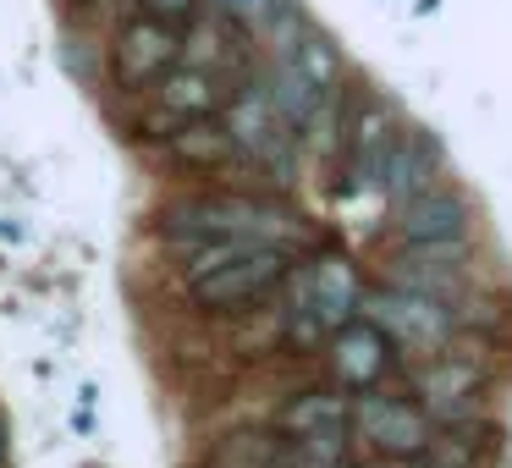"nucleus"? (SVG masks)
Masks as SVG:
<instances>
[{
    "mask_svg": "<svg viewBox=\"0 0 512 468\" xmlns=\"http://www.w3.org/2000/svg\"><path fill=\"white\" fill-rule=\"evenodd\" d=\"M160 237H166L177 254L215 237H248V243H270V248H309V226L292 210L265 199H248V193H204V199H177L160 210Z\"/></svg>",
    "mask_w": 512,
    "mask_h": 468,
    "instance_id": "obj_1",
    "label": "nucleus"
},
{
    "mask_svg": "<svg viewBox=\"0 0 512 468\" xmlns=\"http://www.w3.org/2000/svg\"><path fill=\"white\" fill-rule=\"evenodd\" d=\"M358 292H364L358 270L336 254L298 270L287 265V276H281V325L298 347H320L325 331H336L358 314Z\"/></svg>",
    "mask_w": 512,
    "mask_h": 468,
    "instance_id": "obj_2",
    "label": "nucleus"
},
{
    "mask_svg": "<svg viewBox=\"0 0 512 468\" xmlns=\"http://www.w3.org/2000/svg\"><path fill=\"white\" fill-rule=\"evenodd\" d=\"M358 309H364V320L375 325L386 342H402L408 353H424V358L452 347V336H457L452 303L408 292V287H397V281H380V287L358 292Z\"/></svg>",
    "mask_w": 512,
    "mask_h": 468,
    "instance_id": "obj_3",
    "label": "nucleus"
},
{
    "mask_svg": "<svg viewBox=\"0 0 512 468\" xmlns=\"http://www.w3.org/2000/svg\"><path fill=\"white\" fill-rule=\"evenodd\" d=\"M287 265H292L287 248L248 243L243 254H232V259H221L215 270L193 276L188 281V298L199 303V309H210V314H248L254 303H265L270 292L281 287Z\"/></svg>",
    "mask_w": 512,
    "mask_h": 468,
    "instance_id": "obj_4",
    "label": "nucleus"
},
{
    "mask_svg": "<svg viewBox=\"0 0 512 468\" xmlns=\"http://www.w3.org/2000/svg\"><path fill=\"white\" fill-rule=\"evenodd\" d=\"M402 133L397 105L386 94H364V100H347L342 116V144H336V160H342V193L358 199V193H380V166L391 155V138Z\"/></svg>",
    "mask_w": 512,
    "mask_h": 468,
    "instance_id": "obj_5",
    "label": "nucleus"
},
{
    "mask_svg": "<svg viewBox=\"0 0 512 468\" xmlns=\"http://www.w3.org/2000/svg\"><path fill=\"white\" fill-rule=\"evenodd\" d=\"M347 419H353L358 441H369L386 457H402V463H408V457L430 452V419H424V408H413L408 397H391V391L364 386L353 402H347Z\"/></svg>",
    "mask_w": 512,
    "mask_h": 468,
    "instance_id": "obj_6",
    "label": "nucleus"
},
{
    "mask_svg": "<svg viewBox=\"0 0 512 468\" xmlns=\"http://www.w3.org/2000/svg\"><path fill=\"white\" fill-rule=\"evenodd\" d=\"M221 127H226V138H232L237 155L292 171V144H298V138H292L287 122H281V111L270 105V94H265V83H259V78L237 83V100L226 105V122Z\"/></svg>",
    "mask_w": 512,
    "mask_h": 468,
    "instance_id": "obj_7",
    "label": "nucleus"
},
{
    "mask_svg": "<svg viewBox=\"0 0 512 468\" xmlns=\"http://www.w3.org/2000/svg\"><path fill=\"white\" fill-rule=\"evenodd\" d=\"M177 61H188V67L210 72V78H221V83L254 78V50H248L243 23H237L232 12H210V6H199V12L188 17V39L177 45Z\"/></svg>",
    "mask_w": 512,
    "mask_h": 468,
    "instance_id": "obj_8",
    "label": "nucleus"
},
{
    "mask_svg": "<svg viewBox=\"0 0 512 468\" xmlns=\"http://www.w3.org/2000/svg\"><path fill=\"white\" fill-rule=\"evenodd\" d=\"M386 281L408 292H424V298H463L468 287V237H452V243H402L397 254L386 259Z\"/></svg>",
    "mask_w": 512,
    "mask_h": 468,
    "instance_id": "obj_9",
    "label": "nucleus"
},
{
    "mask_svg": "<svg viewBox=\"0 0 512 468\" xmlns=\"http://www.w3.org/2000/svg\"><path fill=\"white\" fill-rule=\"evenodd\" d=\"M413 386H419V397H424V419L468 424L474 408H479L474 397H479V386H485V364L441 347V353H430V364L413 375Z\"/></svg>",
    "mask_w": 512,
    "mask_h": 468,
    "instance_id": "obj_10",
    "label": "nucleus"
},
{
    "mask_svg": "<svg viewBox=\"0 0 512 468\" xmlns=\"http://www.w3.org/2000/svg\"><path fill=\"white\" fill-rule=\"evenodd\" d=\"M177 45H182V39H177V28H171V23H155V17L127 23L122 34H116V45H111L116 83H122L127 94L155 89V83L177 67Z\"/></svg>",
    "mask_w": 512,
    "mask_h": 468,
    "instance_id": "obj_11",
    "label": "nucleus"
},
{
    "mask_svg": "<svg viewBox=\"0 0 512 468\" xmlns=\"http://www.w3.org/2000/svg\"><path fill=\"white\" fill-rule=\"evenodd\" d=\"M226 94H232V83H221V78H210V72L177 61V67L155 83V111H149V127H160V138H166V133H177V127L210 116Z\"/></svg>",
    "mask_w": 512,
    "mask_h": 468,
    "instance_id": "obj_12",
    "label": "nucleus"
},
{
    "mask_svg": "<svg viewBox=\"0 0 512 468\" xmlns=\"http://www.w3.org/2000/svg\"><path fill=\"white\" fill-rule=\"evenodd\" d=\"M391 232L397 243H452V237H468V199L446 182H435L430 193L408 204H391Z\"/></svg>",
    "mask_w": 512,
    "mask_h": 468,
    "instance_id": "obj_13",
    "label": "nucleus"
},
{
    "mask_svg": "<svg viewBox=\"0 0 512 468\" xmlns=\"http://www.w3.org/2000/svg\"><path fill=\"white\" fill-rule=\"evenodd\" d=\"M435 182H446V166H441L435 138L402 127V133L391 138L386 166H380V193H386L391 204H408V199H419V193H430Z\"/></svg>",
    "mask_w": 512,
    "mask_h": 468,
    "instance_id": "obj_14",
    "label": "nucleus"
},
{
    "mask_svg": "<svg viewBox=\"0 0 512 468\" xmlns=\"http://www.w3.org/2000/svg\"><path fill=\"white\" fill-rule=\"evenodd\" d=\"M386 364H391V342H386V336H380L369 320H347V325H336V342H331V375L342 380V386H353V391L375 386V380L386 375Z\"/></svg>",
    "mask_w": 512,
    "mask_h": 468,
    "instance_id": "obj_15",
    "label": "nucleus"
},
{
    "mask_svg": "<svg viewBox=\"0 0 512 468\" xmlns=\"http://www.w3.org/2000/svg\"><path fill=\"white\" fill-rule=\"evenodd\" d=\"M166 138H171V160H177V166H193V171H221L226 160H237L226 127L210 122V116H199V122L177 127V133H166Z\"/></svg>",
    "mask_w": 512,
    "mask_h": 468,
    "instance_id": "obj_16",
    "label": "nucleus"
},
{
    "mask_svg": "<svg viewBox=\"0 0 512 468\" xmlns=\"http://www.w3.org/2000/svg\"><path fill=\"white\" fill-rule=\"evenodd\" d=\"M276 430L287 435V441L325 435V430H347V397H336V391H303L292 408H281Z\"/></svg>",
    "mask_w": 512,
    "mask_h": 468,
    "instance_id": "obj_17",
    "label": "nucleus"
},
{
    "mask_svg": "<svg viewBox=\"0 0 512 468\" xmlns=\"http://www.w3.org/2000/svg\"><path fill=\"white\" fill-rule=\"evenodd\" d=\"M270 452H276V435L243 430V435H226V441H215V452H210V463H204V468H265Z\"/></svg>",
    "mask_w": 512,
    "mask_h": 468,
    "instance_id": "obj_18",
    "label": "nucleus"
},
{
    "mask_svg": "<svg viewBox=\"0 0 512 468\" xmlns=\"http://www.w3.org/2000/svg\"><path fill=\"white\" fill-rule=\"evenodd\" d=\"M204 0H144V17H155V23H188L193 12H199Z\"/></svg>",
    "mask_w": 512,
    "mask_h": 468,
    "instance_id": "obj_19",
    "label": "nucleus"
},
{
    "mask_svg": "<svg viewBox=\"0 0 512 468\" xmlns=\"http://www.w3.org/2000/svg\"><path fill=\"white\" fill-rule=\"evenodd\" d=\"M413 468H463V463H446V457H413Z\"/></svg>",
    "mask_w": 512,
    "mask_h": 468,
    "instance_id": "obj_20",
    "label": "nucleus"
},
{
    "mask_svg": "<svg viewBox=\"0 0 512 468\" xmlns=\"http://www.w3.org/2000/svg\"><path fill=\"white\" fill-rule=\"evenodd\" d=\"M353 468H364V463H353Z\"/></svg>",
    "mask_w": 512,
    "mask_h": 468,
    "instance_id": "obj_21",
    "label": "nucleus"
}]
</instances>
